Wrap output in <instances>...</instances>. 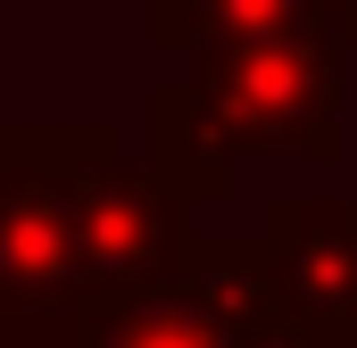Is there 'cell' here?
I'll list each match as a JSON object with an SVG mask.
<instances>
[]
</instances>
